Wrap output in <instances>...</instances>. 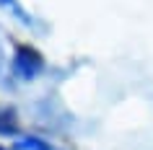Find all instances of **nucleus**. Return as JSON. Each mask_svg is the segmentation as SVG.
Returning a JSON list of instances; mask_svg holds the SVG:
<instances>
[{
  "label": "nucleus",
  "mask_w": 153,
  "mask_h": 150,
  "mask_svg": "<svg viewBox=\"0 0 153 150\" xmlns=\"http://www.w3.org/2000/svg\"><path fill=\"white\" fill-rule=\"evenodd\" d=\"M16 150H57L47 140H42L36 134H18L16 137Z\"/></svg>",
  "instance_id": "nucleus-4"
},
{
  "label": "nucleus",
  "mask_w": 153,
  "mask_h": 150,
  "mask_svg": "<svg viewBox=\"0 0 153 150\" xmlns=\"http://www.w3.org/2000/svg\"><path fill=\"white\" fill-rule=\"evenodd\" d=\"M47 62H44V57L31 47H18L13 60H10V75L18 80V83H29V80H36L44 72Z\"/></svg>",
  "instance_id": "nucleus-1"
},
{
  "label": "nucleus",
  "mask_w": 153,
  "mask_h": 150,
  "mask_svg": "<svg viewBox=\"0 0 153 150\" xmlns=\"http://www.w3.org/2000/svg\"><path fill=\"white\" fill-rule=\"evenodd\" d=\"M0 134H8V137H13V140L18 137L16 111H13V109H5V106H0Z\"/></svg>",
  "instance_id": "nucleus-3"
},
{
  "label": "nucleus",
  "mask_w": 153,
  "mask_h": 150,
  "mask_svg": "<svg viewBox=\"0 0 153 150\" xmlns=\"http://www.w3.org/2000/svg\"><path fill=\"white\" fill-rule=\"evenodd\" d=\"M0 8L5 10L13 21H18L24 29H36V26H39V24H36V18L21 5V0H0Z\"/></svg>",
  "instance_id": "nucleus-2"
},
{
  "label": "nucleus",
  "mask_w": 153,
  "mask_h": 150,
  "mask_svg": "<svg viewBox=\"0 0 153 150\" xmlns=\"http://www.w3.org/2000/svg\"><path fill=\"white\" fill-rule=\"evenodd\" d=\"M0 150H8V148H3V145H0Z\"/></svg>",
  "instance_id": "nucleus-5"
}]
</instances>
